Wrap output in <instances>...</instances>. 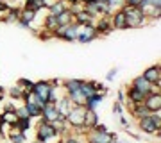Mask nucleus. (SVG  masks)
Wrapping results in <instances>:
<instances>
[{"label": "nucleus", "mask_w": 161, "mask_h": 143, "mask_svg": "<svg viewBox=\"0 0 161 143\" xmlns=\"http://www.w3.org/2000/svg\"><path fill=\"white\" fill-rule=\"evenodd\" d=\"M7 93H9V97H11L13 100H23V95H25V91H23L18 84L11 86V88L7 90Z\"/></svg>", "instance_id": "nucleus-28"}, {"label": "nucleus", "mask_w": 161, "mask_h": 143, "mask_svg": "<svg viewBox=\"0 0 161 143\" xmlns=\"http://www.w3.org/2000/svg\"><path fill=\"white\" fill-rule=\"evenodd\" d=\"M138 129H140V132H143V134H156L158 131H161V129H158V127L154 125V122L150 120L149 114L138 118Z\"/></svg>", "instance_id": "nucleus-12"}, {"label": "nucleus", "mask_w": 161, "mask_h": 143, "mask_svg": "<svg viewBox=\"0 0 161 143\" xmlns=\"http://www.w3.org/2000/svg\"><path fill=\"white\" fill-rule=\"evenodd\" d=\"M4 138H6V132H4V125L0 124V141H4Z\"/></svg>", "instance_id": "nucleus-42"}, {"label": "nucleus", "mask_w": 161, "mask_h": 143, "mask_svg": "<svg viewBox=\"0 0 161 143\" xmlns=\"http://www.w3.org/2000/svg\"><path fill=\"white\" fill-rule=\"evenodd\" d=\"M9 141L11 143H27V134L25 132H18L13 129L11 132H9Z\"/></svg>", "instance_id": "nucleus-29"}, {"label": "nucleus", "mask_w": 161, "mask_h": 143, "mask_svg": "<svg viewBox=\"0 0 161 143\" xmlns=\"http://www.w3.org/2000/svg\"><path fill=\"white\" fill-rule=\"evenodd\" d=\"M58 18V27H63V25H70V23H74V13L70 11V9H66L64 13H61Z\"/></svg>", "instance_id": "nucleus-22"}, {"label": "nucleus", "mask_w": 161, "mask_h": 143, "mask_svg": "<svg viewBox=\"0 0 161 143\" xmlns=\"http://www.w3.org/2000/svg\"><path fill=\"white\" fill-rule=\"evenodd\" d=\"M52 36L58 38V40L63 41H77V23H70V25H63V27H58L52 30Z\"/></svg>", "instance_id": "nucleus-4"}, {"label": "nucleus", "mask_w": 161, "mask_h": 143, "mask_svg": "<svg viewBox=\"0 0 161 143\" xmlns=\"http://www.w3.org/2000/svg\"><path fill=\"white\" fill-rule=\"evenodd\" d=\"M0 18H2V14H0Z\"/></svg>", "instance_id": "nucleus-48"}, {"label": "nucleus", "mask_w": 161, "mask_h": 143, "mask_svg": "<svg viewBox=\"0 0 161 143\" xmlns=\"http://www.w3.org/2000/svg\"><path fill=\"white\" fill-rule=\"evenodd\" d=\"M122 11L125 14L127 29H138V27H142V25H145V23L149 22L147 16L142 13V9H140L138 6H124Z\"/></svg>", "instance_id": "nucleus-1"}, {"label": "nucleus", "mask_w": 161, "mask_h": 143, "mask_svg": "<svg viewBox=\"0 0 161 143\" xmlns=\"http://www.w3.org/2000/svg\"><path fill=\"white\" fill-rule=\"evenodd\" d=\"M74 23H77V25H88V23H95V18L90 16L84 9H80V11L74 13Z\"/></svg>", "instance_id": "nucleus-18"}, {"label": "nucleus", "mask_w": 161, "mask_h": 143, "mask_svg": "<svg viewBox=\"0 0 161 143\" xmlns=\"http://www.w3.org/2000/svg\"><path fill=\"white\" fill-rule=\"evenodd\" d=\"M84 116H86V107L84 106H74L66 116V124L74 131H82L84 129Z\"/></svg>", "instance_id": "nucleus-3"}, {"label": "nucleus", "mask_w": 161, "mask_h": 143, "mask_svg": "<svg viewBox=\"0 0 161 143\" xmlns=\"http://www.w3.org/2000/svg\"><path fill=\"white\" fill-rule=\"evenodd\" d=\"M143 106L149 113L161 111V91H152L150 95H147L143 98Z\"/></svg>", "instance_id": "nucleus-9"}, {"label": "nucleus", "mask_w": 161, "mask_h": 143, "mask_svg": "<svg viewBox=\"0 0 161 143\" xmlns=\"http://www.w3.org/2000/svg\"><path fill=\"white\" fill-rule=\"evenodd\" d=\"M98 124V113L97 111H90L86 109V116H84V129H93V127Z\"/></svg>", "instance_id": "nucleus-20"}, {"label": "nucleus", "mask_w": 161, "mask_h": 143, "mask_svg": "<svg viewBox=\"0 0 161 143\" xmlns=\"http://www.w3.org/2000/svg\"><path fill=\"white\" fill-rule=\"evenodd\" d=\"M4 111H9V113H14V111H16V106H14V102H7L6 106H4Z\"/></svg>", "instance_id": "nucleus-38"}, {"label": "nucleus", "mask_w": 161, "mask_h": 143, "mask_svg": "<svg viewBox=\"0 0 161 143\" xmlns=\"http://www.w3.org/2000/svg\"><path fill=\"white\" fill-rule=\"evenodd\" d=\"M41 120H45V122H54V120H58L59 118V111H58V106L56 104H50V102H47L43 107H41V116H40Z\"/></svg>", "instance_id": "nucleus-10"}, {"label": "nucleus", "mask_w": 161, "mask_h": 143, "mask_svg": "<svg viewBox=\"0 0 161 143\" xmlns=\"http://www.w3.org/2000/svg\"><path fill=\"white\" fill-rule=\"evenodd\" d=\"M80 93H82L86 98L92 97L93 93H97L95 88H93V80H82V82H80Z\"/></svg>", "instance_id": "nucleus-27"}, {"label": "nucleus", "mask_w": 161, "mask_h": 143, "mask_svg": "<svg viewBox=\"0 0 161 143\" xmlns=\"http://www.w3.org/2000/svg\"><path fill=\"white\" fill-rule=\"evenodd\" d=\"M150 120L154 122V125L158 127V129H161V111H156V113H149Z\"/></svg>", "instance_id": "nucleus-32"}, {"label": "nucleus", "mask_w": 161, "mask_h": 143, "mask_svg": "<svg viewBox=\"0 0 161 143\" xmlns=\"http://www.w3.org/2000/svg\"><path fill=\"white\" fill-rule=\"evenodd\" d=\"M66 9H68V4H66L64 0H52V4L47 7V11L50 13V14H54V16H59V14L64 13Z\"/></svg>", "instance_id": "nucleus-16"}, {"label": "nucleus", "mask_w": 161, "mask_h": 143, "mask_svg": "<svg viewBox=\"0 0 161 143\" xmlns=\"http://www.w3.org/2000/svg\"><path fill=\"white\" fill-rule=\"evenodd\" d=\"M129 109H131V113L136 116V118H142V116H147L149 114V111L145 109L143 102H140V104H131L129 106Z\"/></svg>", "instance_id": "nucleus-25"}, {"label": "nucleus", "mask_w": 161, "mask_h": 143, "mask_svg": "<svg viewBox=\"0 0 161 143\" xmlns=\"http://www.w3.org/2000/svg\"><path fill=\"white\" fill-rule=\"evenodd\" d=\"M52 90H54V86H52L50 80H38V82H34V86H32V93H34L43 104L48 102V95H50Z\"/></svg>", "instance_id": "nucleus-6"}, {"label": "nucleus", "mask_w": 161, "mask_h": 143, "mask_svg": "<svg viewBox=\"0 0 161 143\" xmlns=\"http://www.w3.org/2000/svg\"><path fill=\"white\" fill-rule=\"evenodd\" d=\"M116 98H118V100H116V102L118 104H122V106H124V107H125L127 106V98H125V90H124V88H122V90H118V93H116Z\"/></svg>", "instance_id": "nucleus-34"}, {"label": "nucleus", "mask_w": 161, "mask_h": 143, "mask_svg": "<svg viewBox=\"0 0 161 143\" xmlns=\"http://www.w3.org/2000/svg\"><path fill=\"white\" fill-rule=\"evenodd\" d=\"M131 88H134L136 91H140L143 97H147V95H150L152 91H156L154 90V84H150L149 80L143 79V75H138V77H134L131 82Z\"/></svg>", "instance_id": "nucleus-8"}, {"label": "nucleus", "mask_w": 161, "mask_h": 143, "mask_svg": "<svg viewBox=\"0 0 161 143\" xmlns=\"http://www.w3.org/2000/svg\"><path fill=\"white\" fill-rule=\"evenodd\" d=\"M113 113L118 114V116H120V114H124V106H122V104H118V102H113Z\"/></svg>", "instance_id": "nucleus-35"}, {"label": "nucleus", "mask_w": 161, "mask_h": 143, "mask_svg": "<svg viewBox=\"0 0 161 143\" xmlns=\"http://www.w3.org/2000/svg\"><path fill=\"white\" fill-rule=\"evenodd\" d=\"M118 118H120V124L124 127H129V120H127L125 116H124V114H120V116H118Z\"/></svg>", "instance_id": "nucleus-39"}, {"label": "nucleus", "mask_w": 161, "mask_h": 143, "mask_svg": "<svg viewBox=\"0 0 161 143\" xmlns=\"http://www.w3.org/2000/svg\"><path fill=\"white\" fill-rule=\"evenodd\" d=\"M88 2H92V0H80V4L84 6V4H88Z\"/></svg>", "instance_id": "nucleus-44"}, {"label": "nucleus", "mask_w": 161, "mask_h": 143, "mask_svg": "<svg viewBox=\"0 0 161 143\" xmlns=\"http://www.w3.org/2000/svg\"><path fill=\"white\" fill-rule=\"evenodd\" d=\"M14 114H16V118H31V116H29V111H27V107H25V106H20V107H16Z\"/></svg>", "instance_id": "nucleus-33"}, {"label": "nucleus", "mask_w": 161, "mask_h": 143, "mask_svg": "<svg viewBox=\"0 0 161 143\" xmlns=\"http://www.w3.org/2000/svg\"><path fill=\"white\" fill-rule=\"evenodd\" d=\"M31 120L32 118H18L16 120V124L13 125V129L14 131H18V132H29V129H31Z\"/></svg>", "instance_id": "nucleus-21"}, {"label": "nucleus", "mask_w": 161, "mask_h": 143, "mask_svg": "<svg viewBox=\"0 0 161 143\" xmlns=\"http://www.w3.org/2000/svg\"><path fill=\"white\" fill-rule=\"evenodd\" d=\"M125 98H129V104H140V102H143L145 97L140 91H136L134 88L129 86V88H127V97Z\"/></svg>", "instance_id": "nucleus-23"}, {"label": "nucleus", "mask_w": 161, "mask_h": 143, "mask_svg": "<svg viewBox=\"0 0 161 143\" xmlns=\"http://www.w3.org/2000/svg\"><path fill=\"white\" fill-rule=\"evenodd\" d=\"M116 74H118V70H116V68H111L109 72L106 74V80H113V79L116 77Z\"/></svg>", "instance_id": "nucleus-36"}, {"label": "nucleus", "mask_w": 161, "mask_h": 143, "mask_svg": "<svg viewBox=\"0 0 161 143\" xmlns=\"http://www.w3.org/2000/svg\"><path fill=\"white\" fill-rule=\"evenodd\" d=\"M66 4H68V7H72V6H77V4H80V0H64Z\"/></svg>", "instance_id": "nucleus-40"}, {"label": "nucleus", "mask_w": 161, "mask_h": 143, "mask_svg": "<svg viewBox=\"0 0 161 143\" xmlns=\"http://www.w3.org/2000/svg\"><path fill=\"white\" fill-rule=\"evenodd\" d=\"M23 7H27V9H32V11H36V13H40L41 9H43V7H41L38 2H36V0H25V2H23Z\"/></svg>", "instance_id": "nucleus-31"}, {"label": "nucleus", "mask_w": 161, "mask_h": 143, "mask_svg": "<svg viewBox=\"0 0 161 143\" xmlns=\"http://www.w3.org/2000/svg\"><path fill=\"white\" fill-rule=\"evenodd\" d=\"M58 111H59V118H64L66 120V116H68V113H70V109L74 107V104H72V100H70L66 95H63V97H59V100H58Z\"/></svg>", "instance_id": "nucleus-13"}, {"label": "nucleus", "mask_w": 161, "mask_h": 143, "mask_svg": "<svg viewBox=\"0 0 161 143\" xmlns=\"http://www.w3.org/2000/svg\"><path fill=\"white\" fill-rule=\"evenodd\" d=\"M95 2H97V0H95Z\"/></svg>", "instance_id": "nucleus-49"}, {"label": "nucleus", "mask_w": 161, "mask_h": 143, "mask_svg": "<svg viewBox=\"0 0 161 143\" xmlns=\"http://www.w3.org/2000/svg\"><path fill=\"white\" fill-rule=\"evenodd\" d=\"M102 100H104V95H102V93H93L92 97H88V98H86V102H84V107L90 109V111H97L98 106L102 104Z\"/></svg>", "instance_id": "nucleus-17"}, {"label": "nucleus", "mask_w": 161, "mask_h": 143, "mask_svg": "<svg viewBox=\"0 0 161 143\" xmlns=\"http://www.w3.org/2000/svg\"><path fill=\"white\" fill-rule=\"evenodd\" d=\"M142 75H143L145 80H149L150 84H154L156 91H161V66H159V64L149 66V68L145 70Z\"/></svg>", "instance_id": "nucleus-7"}, {"label": "nucleus", "mask_w": 161, "mask_h": 143, "mask_svg": "<svg viewBox=\"0 0 161 143\" xmlns=\"http://www.w3.org/2000/svg\"><path fill=\"white\" fill-rule=\"evenodd\" d=\"M16 84L20 86L25 93H29V91H32V86H34V82H32L31 79H18Z\"/></svg>", "instance_id": "nucleus-30"}, {"label": "nucleus", "mask_w": 161, "mask_h": 143, "mask_svg": "<svg viewBox=\"0 0 161 143\" xmlns=\"http://www.w3.org/2000/svg\"><path fill=\"white\" fill-rule=\"evenodd\" d=\"M111 25H113V30H124V29H127L125 25V14H124V11L122 9H118V11H115L113 14H111Z\"/></svg>", "instance_id": "nucleus-15"}, {"label": "nucleus", "mask_w": 161, "mask_h": 143, "mask_svg": "<svg viewBox=\"0 0 161 143\" xmlns=\"http://www.w3.org/2000/svg\"><path fill=\"white\" fill-rule=\"evenodd\" d=\"M113 143H132V141H127V140H116V141H113Z\"/></svg>", "instance_id": "nucleus-43"}, {"label": "nucleus", "mask_w": 161, "mask_h": 143, "mask_svg": "<svg viewBox=\"0 0 161 143\" xmlns=\"http://www.w3.org/2000/svg\"><path fill=\"white\" fill-rule=\"evenodd\" d=\"M59 143H61V138H59Z\"/></svg>", "instance_id": "nucleus-47"}, {"label": "nucleus", "mask_w": 161, "mask_h": 143, "mask_svg": "<svg viewBox=\"0 0 161 143\" xmlns=\"http://www.w3.org/2000/svg\"><path fill=\"white\" fill-rule=\"evenodd\" d=\"M32 143H41V141H38V140H36V141H32Z\"/></svg>", "instance_id": "nucleus-46"}, {"label": "nucleus", "mask_w": 161, "mask_h": 143, "mask_svg": "<svg viewBox=\"0 0 161 143\" xmlns=\"http://www.w3.org/2000/svg\"><path fill=\"white\" fill-rule=\"evenodd\" d=\"M98 38V32L93 23H88V25H77V41L86 45V43H92Z\"/></svg>", "instance_id": "nucleus-5"}, {"label": "nucleus", "mask_w": 161, "mask_h": 143, "mask_svg": "<svg viewBox=\"0 0 161 143\" xmlns=\"http://www.w3.org/2000/svg\"><path fill=\"white\" fill-rule=\"evenodd\" d=\"M20 13H22V7L11 6V9L2 16V20H4L6 23H18V20H20Z\"/></svg>", "instance_id": "nucleus-19"}, {"label": "nucleus", "mask_w": 161, "mask_h": 143, "mask_svg": "<svg viewBox=\"0 0 161 143\" xmlns=\"http://www.w3.org/2000/svg\"><path fill=\"white\" fill-rule=\"evenodd\" d=\"M93 131H97V132H108L109 129H108V125H104V124H97V125L93 127Z\"/></svg>", "instance_id": "nucleus-37"}, {"label": "nucleus", "mask_w": 161, "mask_h": 143, "mask_svg": "<svg viewBox=\"0 0 161 143\" xmlns=\"http://www.w3.org/2000/svg\"><path fill=\"white\" fill-rule=\"evenodd\" d=\"M43 29H45V30H50V32L54 29H58V18L48 13L45 16V20H43Z\"/></svg>", "instance_id": "nucleus-26"}, {"label": "nucleus", "mask_w": 161, "mask_h": 143, "mask_svg": "<svg viewBox=\"0 0 161 143\" xmlns=\"http://www.w3.org/2000/svg\"><path fill=\"white\" fill-rule=\"evenodd\" d=\"M93 25H95V29H97L98 36H108V34H111V30H113V25H111V18H108V16L97 18Z\"/></svg>", "instance_id": "nucleus-11"}, {"label": "nucleus", "mask_w": 161, "mask_h": 143, "mask_svg": "<svg viewBox=\"0 0 161 143\" xmlns=\"http://www.w3.org/2000/svg\"><path fill=\"white\" fill-rule=\"evenodd\" d=\"M150 4H152L156 9H161V0H150Z\"/></svg>", "instance_id": "nucleus-41"}, {"label": "nucleus", "mask_w": 161, "mask_h": 143, "mask_svg": "<svg viewBox=\"0 0 161 143\" xmlns=\"http://www.w3.org/2000/svg\"><path fill=\"white\" fill-rule=\"evenodd\" d=\"M59 131L54 127V124H50V122H45L41 120L38 122V127H36V140L41 143H48L52 141V140H59Z\"/></svg>", "instance_id": "nucleus-2"}, {"label": "nucleus", "mask_w": 161, "mask_h": 143, "mask_svg": "<svg viewBox=\"0 0 161 143\" xmlns=\"http://www.w3.org/2000/svg\"><path fill=\"white\" fill-rule=\"evenodd\" d=\"M61 143H86V131H84V134H82V131L66 132L61 138Z\"/></svg>", "instance_id": "nucleus-14"}, {"label": "nucleus", "mask_w": 161, "mask_h": 143, "mask_svg": "<svg viewBox=\"0 0 161 143\" xmlns=\"http://www.w3.org/2000/svg\"><path fill=\"white\" fill-rule=\"evenodd\" d=\"M0 102H4V93H0Z\"/></svg>", "instance_id": "nucleus-45"}, {"label": "nucleus", "mask_w": 161, "mask_h": 143, "mask_svg": "<svg viewBox=\"0 0 161 143\" xmlns=\"http://www.w3.org/2000/svg\"><path fill=\"white\" fill-rule=\"evenodd\" d=\"M16 114L14 113H9V111H4V113L0 114V124L6 127V125H9V127H13L14 124H16Z\"/></svg>", "instance_id": "nucleus-24"}]
</instances>
